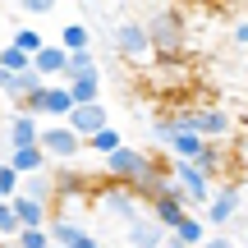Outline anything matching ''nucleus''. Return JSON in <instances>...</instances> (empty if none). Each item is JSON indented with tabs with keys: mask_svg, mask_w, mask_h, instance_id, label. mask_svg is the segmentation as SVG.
Returning a JSON list of instances; mask_svg holds the SVG:
<instances>
[{
	"mask_svg": "<svg viewBox=\"0 0 248 248\" xmlns=\"http://www.w3.org/2000/svg\"><path fill=\"white\" fill-rule=\"evenodd\" d=\"M166 166V161H156L152 156V152H142V147H129V142H124V147H115L110 152V156H101V175L110 179V184H138V179H147L152 170H161Z\"/></svg>",
	"mask_w": 248,
	"mask_h": 248,
	"instance_id": "f257e3e1",
	"label": "nucleus"
},
{
	"mask_svg": "<svg viewBox=\"0 0 248 248\" xmlns=\"http://www.w3.org/2000/svg\"><path fill=\"white\" fill-rule=\"evenodd\" d=\"M37 147H42V156L55 166H78L83 156H88V147H83V138L69 129V124H42V138H37Z\"/></svg>",
	"mask_w": 248,
	"mask_h": 248,
	"instance_id": "f03ea898",
	"label": "nucleus"
},
{
	"mask_svg": "<svg viewBox=\"0 0 248 248\" xmlns=\"http://www.w3.org/2000/svg\"><path fill=\"white\" fill-rule=\"evenodd\" d=\"M142 28H147V42H152V55L156 60H175L184 51V18H179V9H161Z\"/></svg>",
	"mask_w": 248,
	"mask_h": 248,
	"instance_id": "7ed1b4c3",
	"label": "nucleus"
},
{
	"mask_svg": "<svg viewBox=\"0 0 248 248\" xmlns=\"http://www.w3.org/2000/svg\"><path fill=\"white\" fill-rule=\"evenodd\" d=\"M170 188L184 198L188 212H193V207H207V202H212V193H216V184L193 166V161H170Z\"/></svg>",
	"mask_w": 248,
	"mask_h": 248,
	"instance_id": "20e7f679",
	"label": "nucleus"
},
{
	"mask_svg": "<svg viewBox=\"0 0 248 248\" xmlns=\"http://www.w3.org/2000/svg\"><path fill=\"white\" fill-rule=\"evenodd\" d=\"M239 207H244V184L239 179H225V184L212 193V202H207V230L230 225L234 216H239Z\"/></svg>",
	"mask_w": 248,
	"mask_h": 248,
	"instance_id": "39448f33",
	"label": "nucleus"
},
{
	"mask_svg": "<svg viewBox=\"0 0 248 248\" xmlns=\"http://www.w3.org/2000/svg\"><path fill=\"white\" fill-rule=\"evenodd\" d=\"M97 198H101V212L115 216V221H124V225L142 216V202L133 198L129 184H110V179H106V184H97Z\"/></svg>",
	"mask_w": 248,
	"mask_h": 248,
	"instance_id": "423d86ee",
	"label": "nucleus"
},
{
	"mask_svg": "<svg viewBox=\"0 0 248 248\" xmlns=\"http://www.w3.org/2000/svg\"><path fill=\"white\" fill-rule=\"evenodd\" d=\"M115 51H120L129 64H147V60H152L147 28H142V23H120V28H115Z\"/></svg>",
	"mask_w": 248,
	"mask_h": 248,
	"instance_id": "0eeeda50",
	"label": "nucleus"
},
{
	"mask_svg": "<svg viewBox=\"0 0 248 248\" xmlns=\"http://www.w3.org/2000/svg\"><path fill=\"white\" fill-rule=\"evenodd\" d=\"M51 179H55V198H83V193H97V184H101L78 166H55Z\"/></svg>",
	"mask_w": 248,
	"mask_h": 248,
	"instance_id": "6e6552de",
	"label": "nucleus"
},
{
	"mask_svg": "<svg viewBox=\"0 0 248 248\" xmlns=\"http://www.w3.org/2000/svg\"><path fill=\"white\" fill-rule=\"evenodd\" d=\"M230 133H234L230 110H221V106H198V138H202V142H225Z\"/></svg>",
	"mask_w": 248,
	"mask_h": 248,
	"instance_id": "1a4fd4ad",
	"label": "nucleus"
},
{
	"mask_svg": "<svg viewBox=\"0 0 248 248\" xmlns=\"http://www.w3.org/2000/svg\"><path fill=\"white\" fill-rule=\"evenodd\" d=\"M64 124H69V129L88 142L92 133H101V129L110 124V115H106V106H101V101H92V106H74L69 115H64Z\"/></svg>",
	"mask_w": 248,
	"mask_h": 248,
	"instance_id": "9d476101",
	"label": "nucleus"
},
{
	"mask_svg": "<svg viewBox=\"0 0 248 248\" xmlns=\"http://www.w3.org/2000/svg\"><path fill=\"white\" fill-rule=\"evenodd\" d=\"M124 239H129L133 248H166L170 230H166V225H156L152 216H138V221L124 225Z\"/></svg>",
	"mask_w": 248,
	"mask_h": 248,
	"instance_id": "9b49d317",
	"label": "nucleus"
},
{
	"mask_svg": "<svg viewBox=\"0 0 248 248\" xmlns=\"http://www.w3.org/2000/svg\"><path fill=\"white\" fill-rule=\"evenodd\" d=\"M147 207H152L147 216H152V221H156V225H166V230H175V225H179V221H184V216H188L184 198H179L175 188H166V193H161V198H152Z\"/></svg>",
	"mask_w": 248,
	"mask_h": 248,
	"instance_id": "f8f14e48",
	"label": "nucleus"
},
{
	"mask_svg": "<svg viewBox=\"0 0 248 248\" xmlns=\"http://www.w3.org/2000/svg\"><path fill=\"white\" fill-rule=\"evenodd\" d=\"M9 212H14L18 230H46V221H51V207L46 202H32V198H9Z\"/></svg>",
	"mask_w": 248,
	"mask_h": 248,
	"instance_id": "ddd939ff",
	"label": "nucleus"
},
{
	"mask_svg": "<svg viewBox=\"0 0 248 248\" xmlns=\"http://www.w3.org/2000/svg\"><path fill=\"white\" fill-rule=\"evenodd\" d=\"M64 60H69V51H64L60 42H46L42 51L32 55V69L42 74L46 83H60V74H64Z\"/></svg>",
	"mask_w": 248,
	"mask_h": 248,
	"instance_id": "4468645a",
	"label": "nucleus"
},
{
	"mask_svg": "<svg viewBox=\"0 0 248 248\" xmlns=\"http://www.w3.org/2000/svg\"><path fill=\"white\" fill-rule=\"evenodd\" d=\"M37 138H42V120H32V115H14L5 124V142H9V152H18V147H37Z\"/></svg>",
	"mask_w": 248,
	"mask_h": 248,
	"instance_id": "2eb2a0df",
	"label": "nucleus"
},
{
	"mask_svg": "<svg viewBox=\"0 0 248 248\" xmlns=\"http://www.w3.org/2000/svg\"><path fill=\"white\" fill-rule=\"evenodd\" d=\"M5 166L14 170L18 179H23V175H42V170H51V161L42 156V147H18V152H9Z\"/></svg>",
	"mask_w": 248,
	"mask_h": 248,
	"instance_id": "dca6fc26",
	"label": "nucleus"
},
{
	"mask_svg": "<svg viewBox=\"0 0 248 248\" xmlns=\"http://www.w3.org/2000/svg\"><path fill=\"white\" fill-rule=\"evenodd\" d=\"M64 88H69L74 106H92V101H101V69H92V74H78V78H69Z\"/></svg>",
	"mask_w": 248,
	"mask_h": 248,
	"instance_id": "f3484780",
	"label": "nucleus"
},
{
	"mask_svg": "<svg viewBox=\"0 0 248 248\" xmlns=\"http://www.w3.org/2000/svg\"><path fill=\"white\" fill-rule=\"evenodd\" d=\"M18 193L32 198V202L55 207V179H51V170H42V175H23V179H18Z\"/></svg>",
	"mask_w": 248,
	"mask_h": 248,
	"instance_id": "a211bd4d",
	"label": "nucleus"
},
{
	"mask_svg": "<svg viewBox=\"0 0 248 248\" xmlns=\"http://www.w3.org/2000/svg\"><path fill=\"white\" fill-rule=\"evenodd\" d=\"M74 110V97H69V88L64 83H46V106H42V120H55V124H64V115Z\"/></svg>",
	"mask_w": 248,
	"mask_h": 248,
	"instance_id": "6ab92c4d",
	"label": "nucleus"
},
{
	"mask_svg": "<svg viewBox=\"0 0 248 248\" xmlns=\"http://www.w3.org/2000/svg\"><path fill=\"white\" fill-rule=\"evenodd\" d=\"M46 234H51V244L74 248L83 234H88V225H78V221H69V216H55V212H51V221H46Z\"/></svg>",
	"mask_w": 248,
	"mask_h": 248,
	"instance_id": "aec40b11",
	"label": "nucleus"
},
{
	"mask_svg": "<svg viewBox=\"0 0 248 248\" xmlns=\"http://www.w3.org/2000/svg\"><path fill=\"white\" fill-rule=\"evenodd\" d=\"M170 239H175V244H184V248H202V244H207V221L188 212L184 221H179L175 230H170Z\"/></svg>",
	"mask_w": 248,
	"mask_h": 248,
	"instance_id": "412c9836",
	"label": "nucleus"
},
{
	"mask_svg": "<svg viewBox=\"0 0 248 248\" xmlns=\"http://www.w3.org/2000/svg\"><path fill=\"white\" fill-rule=\"evenodd\" d=\"M193 166H198V170H202V175L216 184V179L225 175V152H221V142H207V147L193 156Z\"/></svg>",
	"mask_w": 248,
	"mask_h": 248,
	"instance_id": "4be33fe9",
	"label": "nucleus"
},
{
	"mask_svg": "<svg viewBox=\"0 0 248 248\" xmlns=\"http://www.w3.org/2000/svg\"><path fill=\"white\" fill-rule=\"evenodd\" d=\"M37 88H46V78H42V74L32 69V64H28L23 74H14V78H9V92H5V97H9V101L18 106V101H23L28 92H37Z\"/></svg>",
	"mask_w": 248,
	"mask_h": 248,
	"instance_id": "5701e85b",
	"label": "nucleus"
},
{
	"mask_svg": "<svg viewBox=\"0 0 248 248\" xmlns=\"http://www.w3.org/2000/svg\"><path fill=\"white\" fill-rule=\"evenodd\" d=\"M202 147H207V142L198 138V133H170V142H166V152H170L175 161H193Z\"/></svg>",
	"mask_w": 248,
	"mask_h": 248,
	"instance_id": "b1692460",
	"label": "nucleus"
},
{
	"mask_svg": "<svg viewBox=\"0 0 248 248\" xmlns=\"http://www.w3.org/2000/svg\"><path fill=\"white\" fill-rule=\"evenodd\" d=\"M83 147H88L92 156L101 161V156H110L115 147H124V138H120V129H115V124H106V129H101V133H92V138L83 142Z\"/></svg>",
	"mask_w": 248,
	"mask_h": 248,
	"instance_id": "393cba45",
	"label": "nucleus"
},
{
	"mask_svg": "<svg viewBox=\"0 0 248 248\" xmlns=\"http://www.w3.org/2000/svg\"><path fill=\"white\" fill-rule=\"evenodd\" d=\"M92 69H101V64H97V55H92V51H69V60H64V74H60V83L78 78V74H92Z\"/></svg>",
	"mask_w": 248,
	"mask_h": 248,
	"instance_id": "a878e982",
	"label": "nucleus"
},
{
	"mask_svg": "<svg viewBox=\"0 0 248 248\" xmlns=\"http://www.w3.org/2000/svg\"><path fill=\"white\" fill-rule=\"evenodd\" d=\"M9 46H18V51H23L28 60H32V55L46 46V37L37 32V28H28V23H23V28H14V42H9Z\"/></svg>",
	"mask_w": 248,
	"mask_h": 248,
	"instance_id": "bb28decb",
	"label": "nucleus"
},
{
	"mask_svg": "<svg viewBox=\"0 0 248 248\" xmlns=\"http://www.w3.org/2000/svg\"><path fill=\"white\" fill-rule=\"evenodd\" d=\"M88 42H92V37H88V28H83V23H64V32H60V46H64V51H88Z\"/></svg>",
	"mask_w": 248,
	"mask_h": 248,
	"instance_id": "cd10ccee",
	"label": "nucleus"
},
{
	"mask_svg": "<svg viewBox=\"0 0 248 248\" xmlns=\"http://www.w3.org/2000/svg\"><path fill=\"white\" fill-rule=\"evenodd\" d=\"M28 64H32V60H28L18 46H0V69H5V74H23Z\"/></svg>",
	"mask_w": 248,
	"mask_h": 248,
	"instance_id": "c85d7f7f",
	"label": "nucleus"
},
{
	"mask_svg": "<svg viewBox=\"0 0 248 248\" xmlns=\"http://www.w3.org/2000/svg\"><path fill=\"white\" fill-rule=\"evenodd\" d=\"M14 248H51V234H46V230H18Z\"/></svg>",
	"mask_w": 248,
	"mask_h": 248,
	"instance_id": "c756f323",
	"label": "nucleus"
},
{
	"mask_svg": "<svg viewBox=\"0 0 248 248\" xmlns=\"http://www.w3.org/2000/svg\"><path fill=\"white\" fill-rule=\"evenodd\" d=\"M9 198H18V175L0 161V202H9Z\"/></svg>",
	"mask_w": 248,
	"mask_h": 248,
	"instance_id": "7c9ffc66",
	"label": "nucleus"
},
{
	"mask_svg": "<svg viewBox=\"0 0 248 248\" xmlns=\"http://www.w3.org/2000/svg\"><path fill=\"white\" fill-rule=\"evenodd\" d=\"M14 234H18V221L9 212V202H0V244H14Z\"/></svg>",
	"mask_w": 248,
	"mask_h": 248,
	"instance_id": "2f4dec72",
	"label": "nucleus"
},
{
	"mask_svg": "<svg viewBox=\"0 0 248 248\" xmlns=\"http://www.w3.org/2000/svg\"><path fill=\"white\" fill-rule=\"evenodd\" d=\"M55 5H60V0H18L23 14H55Z\"/></svg>",
	"mask_w": 248,
	"mask_h": 248,
	"instance_id": "473e14b6",
	"label": "nucleus"
},
{
	"mask_svg": "<svg viewBox=\"0 0 248 248\" xmlns=\"http://www.w3.org/2000/svg\"><path fill=\"white\" fill-rule=\"evenodd\" d=\"M202 248H239V244H234L230 234H207V244H202Z\"/></svg>",
	"mask_w": 248,
	"mask_h": 248,
	"instance_id": "72a5a7b5",
	"label": "nucleus"
},
{
	"mask_svg": "<svg viewBox=\"0 0 248 248\" xmlns=\"http://www.w3.org/2000/svg\"><path fill=\"white\" fill-rule=\"evenodd\" d=\"M234 42L248 46V18H239V23H234Z\"/></svg>",
	"mask_w": 248,
	"mask_h": 248,
	"instance_id": "f704fd0d",
	"label": "nucleus"
},
{
	"mask_svg": "<svg viewBox=\"0 0 248 248\" xmlns=\"http://www.w3.org/2000/svg\"><path fill=\"white\" fill-rule=\"evenodd\" d=\"M74 248H101V234H92V230H88V234H83V239L74 244Z\"/></svg>",
	"mask_w": 248,
	"mask_h": 248,
	"instance_id": "c9c22d12",
	"label": "nucleus"
},
{
	"mask_svg": "<svg viewBox=\"0 0 248 248\" xmlns=\"http://www.w3.org/2000/svg\"><path fill=\"white\" fill-rule=\"evenodd\" d=\"M166 248H184V244H175V239H166Z\"/></svg>",
	"mask_w": 248,
	"mask_h": 248,
	"instance_id": "e433bc0d",
	"label": "nucleus"
},
{
	"mask_svg": "<svg viewBox=\"0 0 248 248\" xmlns=\"http://www.w3.org/2000/svg\"><path fill=\"white\" fill-rule=\"evenodd\" d=\"M0 248H14V244H0Z\"/></svg>",
	"mask_w": 248,
	"mask_h": 248,
	"instance_id": "4c0bfd02",
	"label": "nucleus"
},
{
	"mask_svg": "<svg viewBox=\"0 0 248 248\" xmlns=\"http://www.w3.org/2000/svg\"><path fill=\"white\" fill-rule=\"evenodd\" d=\"M51 248H60V244H51Z\"/></svg>",
	"mask_w": 248,
	"mask_h": 248,
	"instance_id": "58836bf2",
	"label": "nucleus"
}]
</instances>
